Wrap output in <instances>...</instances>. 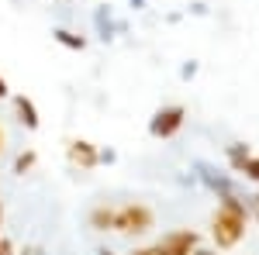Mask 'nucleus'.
I'll return each mask as SVG.
<instances>
[{
  "label": "nucleus",
  "mask_w": 259,
  "mask_h": 255,
  "mask_svg": "<svg viewBox=\"0 0 259 255\" xmlns=\"http://www.w3.org/2000/svg\"><path fill=\"white\" fill-rule=\"evenodd\" d=\"M4 97H11V86H7V79L0 76V100H4Z\"/></svg>",
  "instance_id": "nucleus-19"
},
{
  "label": "nucleus",
  "mask_w": 259,
  "mask_h": 255,
  "mask_svg": "<svg viewBox=\"0 0 259 255\" xmlns=\"http://www.w3.org/2000/svg\"><path fill=\"white\" fill-rule=\"evenodd\" d=\"M128 7H132V11H145V7H149V0H128Z\"/></svg>",
  "instance_id": "nucleus-18"
},
{
  "label": "nucleus",
  "mask_w": 259,
  "mask_h": 255,
  "mask_svg": "<svg viewBox=\"0 0 259 255\" xmlns=\"http://www.w3.org/2000/svg\"><path fill=\"white\" fill-rule=\"evenodd\" d=\"M14 114H18V121L28 128V131H38V107H35L31 97L18 93V97H14Z\"/></svg>",
  "instance_id": "nucleus-8"
},
{
  "label": "nucleus",
  "mask_w": 259,
  "mask_h": 255,
  "mask_svg": "<svg viewBox=\"0 0 259 255\" xmlns=\"http://www.w3.org/2000/svg\"><path fill=\"white\" fill-rule=\"evenodd\" d=\"M225 156H228V166H232L235 173H242V166L252 159V148H249L245 141H232V145L225 148Z\"/></svg>",
  "instance_id": "nucleus-10"
},
{
  "label": "nucleus",
  "mask_w": 259,
  "mask_h": 255,
  "mask_svg": "<svg viewBox=\"0 0 259 255\" xmlns=\"http://www.w3.org/2000/svg\"><path fill=\"white\" fill-rule=\"evenodd\" d=\"M66 159L76 169H97V145L87 141V138H76V141L66 145Z\"/></svg>",
  "instance_id": "nucleus-6"
},
{
  "label": "nucleus",
  "mask_w": 259,
  "mask_h": 255,
  "mask_svg": "<svg viewBox=\"0 0 259 255\" xmlns=\"http://www.w3.org/2000/svg\"><path fill=\"white\" fill-rule=\"evenodd\" d=\"M245 221L249 214H235L228 207H218L214 211V221H211V238L218 248H235L242 238H245Z\"/></svg>",
  "instance_id": "nucleus-1"
},
{
  "label": "nucleus",
  "mask_w": 259,
  "mask_h": 255,
  "mask_svg": "<svg viewBox=\"0 0 259 255\" xmlns=\"http://www.w3.org/2000/svg\"><path fill=\"white\" fill-rule=\"evenodd\" d=\"M90 228H94V231H111V228H114V207L97 203V207L90 211Z\"/></svg>",
  "instance_id": "nucleus-9"
},
{
  "label": "nucleus",
  "mask_w": 259,
  "mask_h": 255,
  "mask_svg": "<svg viewBox=\"0 0 259 255\" xmlns=\"http://www.w3.org/2000/svg\"><path fill=\"white\" fill-rule=\"evenodd\" d=\"M194 179H197L200 186H207L214 196H228V193H235V183H232V176L228 173H221L214 162H207V159H194Z\"/></svg>",
  "instance_id": "nucleus-4"
},
{
  "label": "nucleus",
  "mask_w": 259,
  "mask_h": 255,
  "mask_svg": "<svg viewBox=\"0 0 259 255\" xmlns=\"http://www.w3.org/2000/svg\"><path fill=\"white\" fill-rule=\"evenodd\" d=\"M256 224H259V211H256Z\"/></svg>",
  "instance_id": "nucleus-25"
},
{
  "label": "nucleus",
  "mask_w": 259,
  "mask_h": 255,
  "mask_svg": "<svg viewBox=\"0 0 259 255\" xmlns=\"http://www.w3.org/2000/svg\"><path fill=\"white\" fill-rule=\"evenodd\" d=\"M118 162V152L114 148H100L97 145V166H114Z\"/></svg>",
  "instance_id": "nucleus-14"
},
{
  "label": "nucleus",
  "mask_w": 259,
  "mask_h": 255,
  "mask_svg": "<svg viewBox=\"0 0 259 255\" xmlns=\"http://www.w3.org/2000/svg\"><path fill=\"white\" fill-rule=\"evenodd\" d=\"M97 255H114V252H111V248H100V252Z\"/></svg>",
  "instance_id": "nucleus-22"
},
{
  "label": "nucleus",
  "mask_w": 259,
  "mask_h": 255,
  "mask_svg": "<svg viewBox=\"0 0 259 255\" xmlns=\"http://www.w3.org/2000/svg\"><path fill=\"white\" fill-rule=\"evenodd\" d=\"M0 228H4V203H0Z\"/></svg>",
  "instance_id": "nucleus-23"
},
{
  "label": "nucleus",
  "mask_w": 259,
  "mask_h": 255,
  "mask_svg": "<svg viewBox=\"0 0 259 255\" xmlns=\"http://www.w3.org/2000/svg\"><path fill=\"white\" fill-rule=\"evenodd\" d=\"M132 255H159V248H156V245H149V248H135Z\"/></svg>",
  "instance_id": "nucleus-17"
},
{
  "label": "nucleus",
  "mask_w": 259,
  "mask_h": 255,
  "mask_svg": "<svg viewBox=\"0 0 259 255\" xmlns=\"http://www.w3.org/2000/svg\"><path fill=\"white\" fill-rule=\"evenodd\" d=\"M242 173H245V179H252V183H259V156H252L245 166H242Z\"/></svg>",
  "instance_id": "nucleus-15"
},
{
  "label": "nucleus",
  "mask_w": 259,
  "mask_h": 255,
  "mask_svg": "<svg viewBox=\"0 0 259 255\" xmlns=\"http://www.w3.org/2000/svg\"><path fill=\"white\" fill-rule=\"evenodd\" d=\"M190 14H197V18H200V14H207V4H200V0H197V4H190Z\"/></svg>",
  "instance_id": "nucleus-16"
},
{
  "label": "nucleus",
  "mask_w": 259,
  "mask_h": 255,
  "mask_svg": "<svg viewBox=\"0 0 259 255\" xmlns=\"http://www.w3.org/2000/svg\"><path fill=\"white\" fill-rule=\"evenodd\" d=\"M52 38L59 41L62 48H69V52H83L87 48V38L76 35V31H69V28H52Z\"/></svg>",
  "instance_id": "nucleus-11"
},
{
  "label": "nucleus",
  "mask_w": 259,
  "mask_h": 255,
  "mask_svg": "<svg viewBox=\"0 0 259 255\" xmlns=\"http://www.w3.org/2000/svg\"><path fill=\"white\" fill-rule=\"evenodd\" d=\"M190 255H214V252H211V248H200V245H197V248H194Z\"/></svg>",
  "instance_id": "nucleus-21"
},
{
  "label": "nucleus",
  "mask_w": 259,
  "mask_h": 255,
  "mask_svg": "<svg viewBox=\"0 0 259 255\" xmlns=\"http://www.w3.org/2000/svg\"><path fill=\"white\" fill-rule=\"evenodd\" d=\"M197 245H200V235H197V231H190V228L169 231V235H162L159 241H156L159 255H190Z\"/></svg>",
  "instance_id": "nucleus-5"
},
{
  "label": "nucleus",
  "mask_w": 259,
  "mask_h": 255,
  "mask_svg": "<svg viewBox=\"0 0 259 255\" xmlns=\"http://www.w3.org/2000/svg\"><path fill=\"white\" fill-rule=\"evenodd\" d=\"M0 255H11V241H4V238H0Z\"/></svg>",
  "instance_id": "nucleus-20"
},
{
  "label": "nucleus",
  "mask_w": 259,
  "mask_h": 255,
  "mask_svg": "<svg viewBox=\"0 0 259 255\" xmlns=\"http://www.w3.org/2000/svg\"><path fill=\"white\" fill-rule=\"evenodd\" d=\"M0 152H4V131H0Z\"/></svg>",
  "instance_id": "nucleus-24"
},
{
  "label": "nucleus",
  "mask_w": 259,
  "mask_h": 255,
  "mask_svg": "<svg viewBox=\"0 0 259 255\" xmlns=\"http://www.w3.org/2000/svg\"><path fill=\"white\" fill-rule=\"evenodd\" d=\"M152 224H156V214L145 203H124V207H114V228L111 231L145 235V231H152Z\"/></svg>",
  "instance_id": "nucleus-2"
},
{
  "label": "nucleus",
  "mask_w": 259,
  "mask_h": 255,
  "mask_svg": "<svg viewBox=\"0 0 259 255\" xmlns=\"http://www.w3.org/2000/svg\"><path fill=\"white\" fill-rule=\"evenodd\" d=\"M183 121H187V107L183 104H166V107H159L149 118V135L156 141H166V138H173L183 128Z\"/></svg>",
  "instance_id": "nucleus-3"
},
{
  "label": "nucleus",
  "mask_w": 259,
  "mask_h": 255,
  "mask_svg": "<svg viewBox=\"0 0 259 255\" xmlns=\"http://www.w3.org/2000/svg\"><path fill=\"white\" fill-rule=\"evenodd\" d=\"M197 73H200V62H197V59H187L183 66H180V79H183V83H190Z\"/></svg>",
  "instance_id": "nucleus-13"
},
{
  "label": "nucleus",
  "mask_w": 259,
  "mask_h": 255,
  "mask_svg": "<svg viewBox=\"0 0 259 255\" xmlns=\"http://www.w3.org/2000/svg\"><path fill=\"white\" fill-rule=\"evenodd\" d=\"M256 203H259V193H256Z\"/></svg>",
  "instance_id": "nucleus-26"
},
{
  "label": "nucleus",
  "mask_w": 259,
  "mask_h": 255,
  "mask_svg": "<svg viewBox=\"0 0 259 255\" xmlns=\"http://www.w3.org/2000/svg\"><path fill=\"white\" fill-rule=\"evenodd\" d=\"M35 162H38V156H35V148H24V152H18V159H14V176H24V173H31L35 169Z\"/></svg>",
  "instance_id": "nucleus-12"
},
{
  "label": "nucleus",
  "mask_w": 259,
  "mask_h": 255,
  "mask_svg": "<svg viewBox=\"0 0 259 255\" xmlns=\"http://www.w3.org/2000/svg\"><path fill=\"white\" fill-rule=\"evenodd\" d=\"M94 31H97L100 41H114V35H118V18L111 11V4H97L94 7Z\"/></svg>",
  "instance_id": "nucleus-7"
}]
</instances>
